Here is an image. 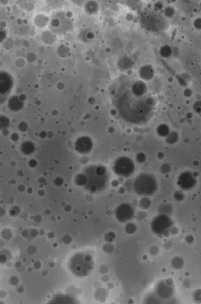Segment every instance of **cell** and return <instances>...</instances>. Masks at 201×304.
<instances>
[{"label":"cell","instance_id":"ffe728a7","mask_svg":"<svg viewBox=\"0 0 201 304\" xmlns=\"http://www.w3.org/2000/svg\"><path fill=\"white\" fill-rule=\"evenodd\" d=\"M20 210L17 206L12 207L9 211V214L12 217L16 216L19 213Z\"/></svg>","mask_w":201,"mask_h":304},{"label":"cell","instance_id":"3957f363","mask_svg":"<svg viewBox=\"0 0 201 304\" xmlns=\"http://www.w3.org/2000/svg\"><path fill=\"white\" fill-rule=\"evenodd\" d=\"M133 189L137 194L143 197L150 196L154 194L158 188L157 181L153 175L142 173L134 179Z\"/></svg>","mask_w":201,"mask_h":304},{"label":"cell","instance_id":"83f0119b","mask_svg":"<svg viewBox=\"0 0 201 304\" xmlns=\"http://www.w3.org/2000/svg\"><path fill=\"white\" fill-rule=\"evenodd\" d=\"M55 184L56 185H58V186H59V185H62L63 183V180L61 178H57L56 179L55 181Z\"/></svg>","mask_w":201,"mask_h":304},{"label":"cell","instance_id":"7c38bea8","mask_svg":"<svg viewBox=\"0 0 201 304\" xmlns=\"http://www.w3.org/2000/svg\"><path fill=\"white\" fill-rule=\"evenodd\" d=\"M20 150L22 154L25 156H29L35 152L36 146L31 141H24L20 146Z\"/></svg>","mask_w":201,"mask_h":304},{"label":"cell","instance_id":"f546056e","mask_svg":"<svg viewBox=\"0 0 201 304\" xmlns=\"http://www.w3.org/2000/svg\"><path fill=\"white\" fill-rule=\"evenodd\" d=\"M2 133L3 135L5 136H8L10 133V131L8 130V129H4L2 131Z\"/></svg>","mask_w":201,"mask_h":304},{"label":"cell","instance_id":"6da1fadb","mask_svg":"<svg viewBox=\"0 0 201 304\" xmlns=\"http://www.w3.org/2000/svg\"><path fill=\"white\" fill-rule=\"evenodd\" d=\"M115 97L119 114L126 121L144 124L153 114L156 99L148 93L147 85L141 81L134 82L129 91L120 92Z\"/></svg>","mask_w":201,"mask_h":304},{"label":"cell","instance_id":"4dcf8cb0","mask_svg":"<svg viewBox=\"0 0 201 304\" xmlns=\"http://www.w3.org/2000/svg\"><path fill=\"white\" fill-rule=\"evenodd\" d=\"M6 293L4 291H0V298H4L6 295Z\"/></svg>","mask_w":201,"mask_h":304},{"label":"cell","instance_id":"2e32d148","mask_svg":"<svg viewBox=\"0 0 201 304\" xmlns=\"http://www.w3.org/2000/svg\"><path fill=\"white\" fill-rule=\"evenodd\" d=\"M172 53V51L171 48L168 45H163L160 49V55L163 58H166L170 57Z\"/></svg>","mask_w":201,"mask_h":304},{"label":"cell","instance_id":"7402d4cb","mask_svg":"<svg viewBox=\"0 0 201 304\" xmlns=\"http://www.w3.org/2000/svg\"><path fill=\"white\" fill-rule=\"evenodd\" d=\"M9 282L11 285L16 286L19 283V279L16 276H12L9 279Z\"/></svg>","mask_w":201,"mask_h":304},{"label":"cell","instance_id":"5bb4252c","mask_svg":"<svg viewBox=\"0 0 201 304\" xmlns=\"http://www.w3.org/2000/svg\"><path fill=\"white\" fill-rule=\"evenodd\" d=\"M74 182L78 186L85 187L87 182V178L84 173L78 174L75 178Z\"/></svg>","mask_w":201,"mask_h":304},{"label":"cell","instance_id":"1f68e13d","mask_svg":"<svg viewBox=\"0 0 201 304\" xmlns=\"http://www.w3.org/2000/svg\"><path fill=\"white\" fill-rule=\"evenodd\" d=\"M19 190L21 192H23L25 190V187L23 185H20L18 187Z\"/></svg>","mask_w":201,"mask_h":304},{"label":"cell","instance_id":"9a60e30c","mask_svg":"<svg viewBox=\"0 0 201 304\" xmlns=\"http://www.w3.org/2000/svg\"><path fill=\"white\" fill-rule=\"evenodd\" d=\"M10 120L9 117L3 115H0V131L8 129L10 127Z\"/></svg>","mask_w":201,"mask_h":304},{"label":"cell","instance_id":"d590c367","mask_svg":"<svg viewBox=\"0 0 201 304\" xmlns=\"http://www.w3.org/2000/svg\"><path fill=\"white\" fill-rule=\"evenodd\" d=\"M21 262H17L16 263V264H15V266H16V267H21Z\"/></svg>","mask_w":201,"mask_h":304},{"label":"cell","instance_id":"277c9868","mask_svg":"<svg viewBox=\"0 0 201 304\" xmlns=\"http://www.w3.org/2000/svg\"><path fill=\"white\" fill-rule=\"evenodd\" d=\"M113 169L117 175L128 178L134 174L135 165L130 158L125 156L120 157L114 162Z\"/></svg>","mask_w":201,"mask_h":304},{"label":"cell","instance_id":"836d02e7","mask_svg":"<svg viewBox=\"0 0 201 304\" xmlns=\"http://www.w3.org/2000/svg\"><path fill=\"white\" fill-rule=\"evenodd\" d=\"M17 290L19 293H22L24 291V288L22 286H19L17 288Z\"/></svg>","mask_w":201,"mask_h":304},{"label":"cell","instance_id":"d4e9b609","mask_svg":"<svg viewBox=\"0 0 201 304\" xmlns=\"http://www.w3.org/2000/svg\"><path fill=\"white\" fill-rule=\"evenodd\" d=\"M9 94L4 95L0 94V104H3L6 102L9 98Z\"/></svg>","mask_w":201,"mask_h":304},{"label":"cell","instance_id":"4316f807","mask_svg":"<svg viewBox=\"0 0 201 304\" xmlns=\"http://www.w3.org/2000/svg\"><path fill=\"white\" fill-rule=\"evenodd\" d=\"M7 260V258L6 256L4 254H1L0 255V264H4L6 263Z\"/></svg>","mask_w":201,"mask_h":304},{"label":"cell","instance_id":"8fae6325","mask_svg":"<svg viewBox=\"0 0 201 304\" xmlns=\"http://www.w3.org/2000/svg\"><path fill=\"white\" fill-rule=\"evenodd\" d=\"M24 102L19 96H13L9 97L8 101V107L13 112H18L24 108Z\"/></svg>","mask_w":201,"mask_h":304},{"label":"cell","instance_id":"ac0fdd59","mask_svg":"<svg viewBox=\"0 0 201 304\" xmlns=\"http://www.w3.org/2000/svg\"><path fill=\"white\" fill-rule=\"evenodd\" d=\"M1 235L3 239L9 240L12 238L13 233L10 230L5 229L2 231Z\"/></svg>","mask_w":201,"mask_h":304},{"label":"cell","instance_id":"52a82bcc","mask_svg":"<svg viewBox=\"0 0 201 304\" xmlns=\"http://www.w3.org/2000/svg\"><path fill=\"white\" fill-rule=\"evenodd\" d=\"M115 214L118 221L126 222L133 219L135 214V210L132 205L125 203L120 204L116 207Z\"/></svg>","mask_w":201,"mask_h":304},{"label":"cell","instance_id":"f1b7e54d","mask_svg":"<svg viewBox=\"0 0 201 304\" xmlns=\"http://www.w3.org/2000/svg\"><path fill=\"white\" fill-rule=\"evenodd\" d=\"M6 214V210L3 207H0V217H3Z\"/></svg>","mask_w":201,"mask_h":304},{"label":"cell","instance_id":"9c48e42d","mask_svg":"<svg viewBox=\"0 0 201 304\" xmlns=\"http://www.w3.org/2000/svg\"><path fill=\"white\" fill-rule=\"evenodd\" d=\"M14 85L12 76L5 71H0V94L9 95Z\"/></svg>","mask_w":201,"mask_h":304},{"label":"cell","instance_id":"ba28073f","mask_svg":"<svg viewBox=\"0 0 201 304\" xmlns=\"http://www.w3.org/2000/svg\"><path fill=\"white\" fill-rule=\"evenodd\" d=\"M177 184L180 188L188 191L195 187L197 184V179L192 172L185 171L182 172L178 176Z\"/></svg>","mask_w":201,"mask_h":304},{"label":"cell","instance_id":"44dd1931","mask_svg":"<svg viewBox=\"0 0 201 304\" xmlns=\"http://www.w3.org/2000/svg\"><path fill=\"white\" fill-rule=\"evenodd\" d=\"M174 197L176 200L181 201L183 200V198H184V195L183 192L177 191L175 192Z\"/></svg>","mask_w":201,"mask_h":304},{"label":"cell","instance_id":"5b68a950","mask_svg":"<svg viewBox=\"0 0 201 304\" xmlns=\"http://www.w3.org/2000/svg\"><path fill=\"white\" fill-rule=\"evenodd\" d=\"M173 225L171 218L168 215L161 214L156 216L151 224L153 232L157 235L163 236L167 234Z\"/></svg>","mask_w":201,"mask_h":304},{"label":"cell","instance_id":"d6a6232c","mask_svg":"<svg viewBox=\"0 0 201 304\" xmlns=\"http://www.w3.org/2000/svg\"><path fill=\"white\" fill-rule=\"evenodd\" d=\"M19 98L22 100L24 101H24H25L26 99V96L24 94L20 95V96H19Z\"/></svg>","mask_w":201,"mask_h":304},{"label":"cell","instance_id":"e575fe53","mask_svg":"<svg viewBox=\"0 0 201 304\" xmlns=\"http://www.w3.org/2000/svg\"><path fill=\"white\" fill-rule=\"evenodd\" d=\"M22 235L24 237H26L27 236V231H23V232L22 233Z\"/></svg>","mask_w":201,"mask_h":304},{"label":"cell","instance_id":"30bf717a","mask_svg":"<svg viewBox=\"0 0 201 304\" xmlns=\"http://www.w3.org/2000/svg\"><path fill=\"white\" fill-rule=\"evenodd\" d=\"M93 148V143L89 137H79L75 143V148L78 153L87 154L89 153Z\"/></svg>","mask_w":201,"mask_h":304},{"label":"cell","instance_id":"cb8c5ba5","mask_svg":"<svg viewBox=\"0 0 201 304\" xmlns=\"http://www.w3.org/2000/svg\"><path fill=\"white\" fill-rule=\"evenodd\" d=\"M19 135L17 133H13L10 135V139L13 142L18 141L19 140Z\"/></svg>","mask_w":201,"mask_h":304},{"label":"cell","instance_id":"d6986e66","mask_svg":"<svg viewBox=\"0 0 201 304\" xmlns=\"http://www.w3.org/2000/svg\"><path fill=\"white\" fill-rule=\"evenodd\" d=\"M29 125L25 122H21L18 125V129L21 132H25L27 131Z\"/></svg>","mask_w":201,"mask_h":304},{"label":"cell","instance_id":"e0dca14e","mask_svg":"<svg viewBox=\"0 0 201 304\" xmlns=\"http://www.w3.org/2000/svg\"><path fill=\"white\" fill-rule=\"evenodd\" d=\"M151 205V202L150 200L148 198H142L140 200V206L141 208L143 209H146L150 207Z\"/></svg>","mask_w":201,"mask_h":304},{"label":"cell","instance_id":"4fadbf2b","mask_svg":"<svg viewBox=\"0 0 201 304\" xmlns=\"http://www.w3.org/2000/svg\"><path fill=\"white\" fill-rule=\"evenodd\" d=\"M140 73L141 77L144 79H149L154 75V69L150 65L144 66L140 68Z\"/></svg>","mask_w":201,"mask_h":304},{"label":"cell","instance_id":"8992f818","mask_svg":"<svg viewBox=\"0 0 201 304\" xmlns=\"http://www.w3.org/2000/svg\"><path fill=\"white\" fill-rule=\"evenodd\" d=\"M91 259L87 256H78L71 263L72 273L79 276L86 275L87 271L91 269Z\"/></svg>","mask_w":201,"mask_h":304},{"label":"cell","instance_id":"484cf974","mask_svg":"<svg viewBox=\"0 0 201 304\" xmlns=\"http://www.w3.org/2000/svg\"><path fill=\"white\" fill-rule=\"evenodd\" d=\"M29 165L30 167L34 168L37 165V162L35 159H31L29 161Z\"/></svg>","mask_w":201,"mask_h":304},{"label":"cell","instance_id":"7a4b0ae2","mask_svg":"<svg viewBox=\"0 0 201 304\" xmlns=\"http://www.w3.org/2000/svg\"><path fill=\"white\" fill-rule=\"evenodd\" d=\"M87 178L85 188L92 193L104 191L108 187L110 176L107 169L102 165H89L84 169L83 172Z\"/></svg>","mask_w":201,"mask_h":304},{"label":"cell","instance_id":"603a6c76","mask_svg":"<svg viewBox=\"0 0 201 304\" xmlns=\"http://www.w3.org/2000/svg\"><path fill=\"white\" fill-rule=\"evenodd\" d=\"M6 37V33L5 30L0 29V43L3 42Z\"/></svg>","mask_w":201,"mask_h":304}]
</instances>
